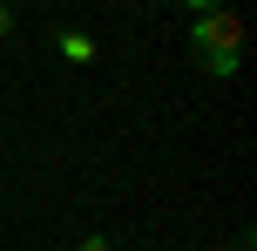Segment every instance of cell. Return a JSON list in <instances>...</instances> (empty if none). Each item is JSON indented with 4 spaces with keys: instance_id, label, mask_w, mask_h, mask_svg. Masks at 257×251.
Wrapping results in <instances>:
<instances>
[{
    "instance_id": "obj_1",
    "label": "cell",
    "mask_w": 257,
    "mask_h": 251,
    "mask_svg": "<svg viewBox=\"0 0 257 251\" xmlns=\"http://www.w3.org/2000/svg\"><path fill=\"white\" fill-rule=\"evenodd\" d=\"M190 41H196V54H203V68H210L217 81H223V75H237V54H244V21H237V14H223V7L196 14Z\"/></svg>"
},
{
    "instance_id": "obj_2",
    "label": "cell",
    "mask_w": 257,
    "mask_h": 251,
    "mask_svg": "<svg viewBox=\"0 0 257 251\" xmlns=\"http://www.w3.org/2000/svg\"><path fill=\"white\" fill-rule=\"evenodd\" d=\"M61 54H68V61H88L95 41H88V34H68V41H61Z\"/></svg>"
},
{
    "instance_id": "obj_3",
    "label": "cell",
    "mask_w": 257,
    "mask_h": 251,
    "mask_svg": "<svg viewBox=\"0 0 257 251\" xmlns=\"http://www.w3.org/2000/svg\"><path fill=\"white\" fill-rule=\"evenodd\" d=\"M7 27H14V7H7V0H0V41H7Z\"/></svg>"
},
{
    "instance_id": "obj_4",
    "label": "cell",
    "mask_w": 257,
    "mask_h": 251,
    "mask_svg": "<svg viewBox=\"0 0 257 251\" xmlns=\"http://www.w3.org/2000/svg\"><path fill=\"white\" fill-rule=\"evenodd\" d=\"M183 7H190V14H210V7H223V0H183Z\"/></svg>"
},
{
    "instance_id": "obj_5",
    "label": "cell",
    "mask_w": 257,
    "mask_h": 251,
    "mask_svg": "<svg viewBox=\"0 0 257 251\" xmlns=\"http://www.w3.org/2000/svg\"><path fill=\"white\" fill-rule=\"evenodd\" d=\"M75 251H108V238H81V244H75Z\"/></svg>"
}]
</instances>
